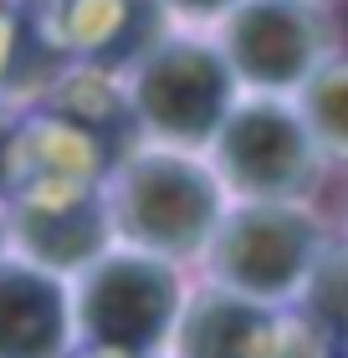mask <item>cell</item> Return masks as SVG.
I'll return each instance as SVG.
<instances>
[{"label": "cell", "instance_id": "obj_8", "mask_svg": "<svg viewBox=\"0 0 348 358\" xmlns=\"http://www.w3.org/2000/svg\"><path fill=\"white\" fill-rule=\"evenodd\" d=\"M6 231L11 246L57 276H72L92 266L113 246V220L103 189L88 194H57V200H6Z\"/></svg>", "mask_w": 348, "mask_h": 358}, {"label": "cell", "instance_id": "obj_6", "mask_svg": "<svg viewBox=\"0 0 348 358\" xmlns=\"http://www.w3.org/2000/svg\"><path fill=\"white\" fill-rule=\"evenodd\" d=\"M215 41L241 92L292 97L333 57V31L318 0H236L215 21Z\"/></svg>", "mask_w": 348, "mask_h": 358}, {"label": "cell", "instance_id": "obj_4", "mask_svg": "<svg viewBox=\"0 0 348 358\" xmlns=\"http://www.w3.org/2000/svg\"><path fill=\"white\" fill-rule=\"evenodd\" d=\"M179 322V271L139 246H108L77 271L72 328L97 358H144Z\"/></svg>", "mask_w": 348, "mask_h": 358}, {"label": "cell", "instance_id": "obj_15", "mask_svg": "<svg viewBox=\"0 0 348 358\" xmlns=\"http://www.w3.org/2000/svg\"><path fill=\"white\" fill-rule=\"evenodd\" d=\"M6 246H11V231H6V205H0V256H6Z\"/></svg>", "mask_w": 348, "mask_h": 358}, {"label": "cell", "instance_id": "obj_1", "mask_svg": "<svg viewBox=\"0 0 348 358\" xmlns=\"http://www.w3.org/2000/svg\"><path fill=\"white\" fill-rule=\"evenodd\" d=\"M103 200L113 241L164 262H190V256H205L230 194L205 154L144 138L108 169Z\"/></svg>", "mask_w": 348, "mask_h": 358}, {"label": "cell", "instance_id": "obj_3", "mask_svg": "<svg viewBox=\"0 0 348 358\" xmlns=\"http://www.w3.org/2000/svg\"><path fill=\"white\" fill-rule=\"evenodd\" d=\"M323 251L328 231L307 200H230L205 246V266L215 287L272 307L307 287Z\"/></svg>", "mask_w": 348, "mask_h": 358}, {"label": "cell", "instance_id": "obj_2", "mask_svg": "<svg viewBox=\"0 0 348 358\" xmlns=\"http://www.w3.org/2000/svg\"><path fill=\"white\" fill-rule=\"evenodd\" d=\"M123 92L134 108L139 138L205 154L215 128L236 108L241 83L215 36L169 26L154 46H144L123 67Z\"/></svg>", "mask_w": 348, "mask_h": 358}, {"label": "cell", "instance_id": "obj_16", "mask_svg": "<svg viewBox=\"0 0 348 358\" xmlns=\"http://www.w3.org/2000/svg\"><path fill=\"white\" fill-rule=\"evenodd\" d=\"M26 6H36V0H26Z\"/></svg>", "mask_w": 348, "mask_h": 358}, {"label": "cell", "instance_id": "obj_14", "mask_svg": "<svg viewBox=\"0 0 348 358\" xmlns=\"http://www.w3.org/2000/svg\"><path fill=\"white\" fill-rule=\"evenodd\" d=\"M15 113L11 103H0V205H6V185H11V143H15Z\"/></svg>", "mask_w": 348, "mask_h": 358}, {"label": "cell", "instance_id": "obj_13", "mask_svg": "<svg viewBox=\"0 0 348 358\" xmlns=\"http://www.w3.org/2000/svg\"><path fill=\"white\" fill-rule=\"evenodd\" d=\"M169 10V21H185V26H215L221 15L236 6V0H159Z\"/></svg>", "mask_w": 348, "mask_h": 358}, {"label": "cell", "instance_id": "obj_7", "mask_svg": "<svg viewBox=\"0 0 348 358\" xmlns=\"http://www.w3.org/2000/svg\"><path fill=\"white\" fill-rule=\"evenodd\" d=\"M31 10L62 62H92L113 72H123L174 26L159 0H36Z\"/></svg>", "mask_w": 348, "mask_h": 358}, {"label": "cell", "instance_id": "obj_9", "mask_svg": "<svg viewBox=\"0 0 348 358\" xmlns=\"http://www.w3.org/2000/svg\"><path fill=\"white\" fill-rule=\"evenodd\" d=\"M72 302L57 271L26 256H0V358H62Z\"/></svg>", "mask_w": 348, "mask_h": 358}, {"label": "cell", "instance_id": "obj_17", "mask_svg": "<svg viewBox=\"0 0 348 358\" xmlns=\"http://www.w3.org/2000/svg\"><path fill=\"white\" fill-rule=\"evenodd\" d=\"M318 6H328V0H318Z\"/></svg>", "mask_w": 348, "mask_h": 358}, {"label": "cell", "instance_id": "obj_12", "mask_svg": "<svg viewBox=\"0 0 348 358\" xmlns=\"http://www.w3.org/2000/svg\"><path fill=\"white\" fill-rule=\"evenodd\" d=\"M302 297L312 307V317L328 322V328L348 333V246H328L312 266Z\"/></svg>", "mask_w": 348, "mask_h": 358}, {"label": "cell", "instance_id": "obj_10", "mask_svg": "<svg viewBox=\"0 0 348 358\" xmlns=\"http://www.w3.org/2000/svg\"><path fill=\"white\" fill-rule=\"evenodd\" d=\"M169 338L179 358H277L281 322L277 313H267V302L210 287L190 307H179Z\"/></svg>", "mask_w": 348, "mask_h": 358}, {"label": "cell", "instance_id": "obj_11", "mask_svg": "<svg viewBox=\"0 0 348 358\" xmlns=\"http://www.w3.org/2000/svg\"><path fill=\"white\" fill-rule=\"evenodd\" d=\"M292 97H297V108H302V118L312 128V143H318L323 164L348 169V57L333 52Z\"/></svg>", "mask_w": 348, "mask_h": 358}, {"label": "cell", "instance_id": "obj_5", "mask_svg": "<svg viewBox=\"0 0 348 358\" xmlns=\"http://www.w3.org/2000/svg\"><path fill=\"white\" fill-rule=\"evenodd\" d=\"M205 159L230 200H307L323 174V154L302 108L281 92H241L215 128Z\"/></svg>", "mask_w": 348, "mask_h": 358}]
</instances>
